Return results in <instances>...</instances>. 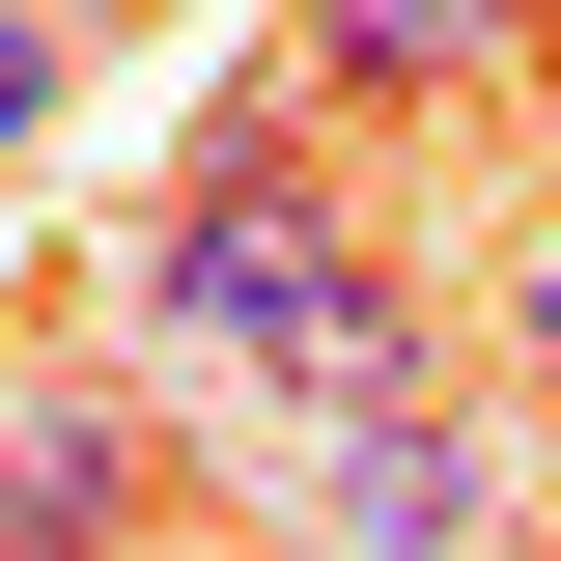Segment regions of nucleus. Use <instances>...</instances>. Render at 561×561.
Instances as JSON below:
<instances>
[{
	"instance_id": "4",
	"label": "nucleus",
	"mask_w": 561,
	"mask_h": 561,
	"mask_svg": "<svg viewBox=\"0 0 561 561\" xmlns=\"http://www.w3.org/2000/svg\"><path fill=\"white\" fill-rule=\"evenodd\" d=\"M505 57H534L505 0H309L280 84H309V113H449V84H505Z\"/></svg>"
},
{
	"instance_id": "2",
	"label": "nucleus",
	"mask_w": 561,
	"mask_h": 561,
	"mask_svg": "<svg viewBox=\"0 0 561 561\" xmlns=\"http://www.w3.org/2000/svg\"><path fill=\"white\" fill-rule=\"evenodd\" d=\"M478 534H505V421H478V393L309 421V561H478Z\"/></svg>"
},
{
	"instance_id": "1",
	"label": "nucleus",
	"mask_w": 561,
	"mask_h": 561,
	"mask_svg": "<svg viewBox=\"0 0 561 561\" xmlns=\"http://www.w3.org/2000/svg\"><path fill=\"white\" fill-rule=\"evenodd\" d=\"M140 337L169 365H253L280 421H365V393H449L421 365V280L365 253V197H337V113L309 84H253V113L140 197Z\"/></svg>"
},
{
	"instance_id": "3",
	"label": "nucleus",
	"mask_w": 561,
	"mask_h": 561,
	"mask_svg": "<svg viewBox=\"0 0 561 561\" xmlns=\"http://www.w3.org/2000/svg\"><path fill=\"white\" fill-rule=\"evenodd\" d=\"M140 534H169V449H140V393L57 365V393L0 421V561H140Z\"/></svg>"
},
{
	"instance_id": "5",
	"label": "nucleus",
	"mask_w": 561,
	"mask_h": 561,
	"mask_svg": "<svg viewBox=\"0 0 561 561\" xmlns=\"http://www.w3.org/2000/svg\"><path fill=\"white\" fill-rule=\"evenodd\" d=\"M478 365H505V393L561 421V197H534V225H505V253H478Z\"/></svg>"
},
{
	"instance_id": "9",
	"label": "nucleus",
	"mask_w": 561,
	"mask_h": 561,
	"mask_svg": "<svg viewBox=\"0 0 561 561\" xmlns=\"http://www.w3.org/2000/svg\"><path fill=\"white\" fill-rule=\"evenodd\" d=\"M505 28H561V0H505Z\"/></svg>"
},
{
	"instance_id": "8",
	"label": "nucleus",
	"mask_w": 561,
	"mask_h": 561,
	"mask_svg": "<svg viewBox=\"0 0 561 561\" xmlns=\"http://www.w3.org/2000/svg\"><path fill=\"white\" fill-rule=\"evenodd\" d=\"M534 561H561V478H534Z\"/></svg>"
},
{
	"instance_id": "6",
	"label": "nucleus",
	"mask_w": 561,
	"mask_h": 561,
	"mask_svg": "<svg viewBox=\"0 0 561 561\" xmlns=\"http://www.w3.org/2000/svg\"><path fill=\"white\" fill-rule=\"evenodd\" d=\"M57 113H84V0H0V169H28Z\"/></svg>"
},
{
	"instance_id": "7",
	"label": "nucleus",
	"mask_w": 561,
	"mask_h": 561,
	"mask_svg": "<svg viewBox=\"0 0 561 561\" xmlns=\"http://www.w3.org/2000/svg\"><path fill=\"white\" fill-rule=\"evenodd\" d=\"M84 28H197V0H84Z\"/></svg>"
}]
</instances>
